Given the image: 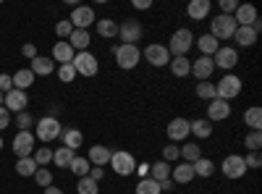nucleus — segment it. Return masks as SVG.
I'll return each instance as SVG.
<instances>
[{"instance_id":"1","label":"nucleus","mask_w":262,"mask_h":194,"mask_svg":"<svg viewBox=\"0 0 262 194\" xmlns=\"http://www.w3.org/2000/svg\"><path fill=\"white\" fill-rule=\"evenodd\" d=\"M168 53H170V58H186V53L194 48V34H191V29H176L170 34V39H168Z\"/></svg>"},{"instance_id":"2","label":"nucleus","mask_w":262,"mask_h":194,"mask_svg":"<svg viewBox=\"0 0 262 194\" xmlns=\"http://www.w3.org/2000/svg\"><path fill=\"white\" fill-rule=\"evenodd\" d=\"M238 95H242V79H238L236 74H226L221 81L215 84V97H221L226 102H231Z\"/></svg>"},{"instance_id":"3","label":"nucleus","mask_w":262,"mask_h":194,"mask_svg":"<svg viewBox=\"0 0 262 194\" xmlns=\"http://www.w3.org/2000/svg\"><path fill=\"white\" fill-rule=\"evenodd\" d=\"M233 32H236V21H233V16H215L212 21H210V34L217 39V42H226V39H231L233 37Z\"/></svg>"},{"instance_id":"4","label":"nucleus","mask_w":262,"mask_h":194,"mask_svg":"<svg viewBox=\"0 0 262 194\" xmlns=\"http://www.w3.org/2000/svg\"><path fill=\"white\" fill-rule=\"evenodd\" d=\"M142 34H144V27L137 18H123L118 24V37H121L123 45H137V42L142 39Z\"/></svg>"},{"instance_id":"5","label":"nucleus","mask_w":262,"mask_h":194,"mask_svg":"<svg viewBox=\"0 0 262 194\" xmlns=\"http://www.w3.org/2000/svg\"><path fill=\"white\" fill-rule=\"evenodd\" d=\"M71 66H74V71L76 74H81V76H97V71H100V63H97V58L90 53V50H84V53H76L74 55V60H71Z\"/></svg>"},{"instance_id":"6","label":"nucleus","mask_w":262,"mask_h":194,"mask_svg":"<svg viewBox=\"0 0 262 194\" xmlns=\"http://www.w3.org/2000/svg\"><path fill=\"white\" fill-rule=\"evenodd\" d=\"M142 60V53L137 45H118L116 48V63L123 69V71H131Z\"/></svg>"},{"instance_id":"7","label":"nucleus","mask_w":262,"mask_h":194,"mask_svg":"<svg viewBox=\"0 0 262 194\" xmlns=\"http://www.w3.org/2000/svg\"><path fill=\"white\" fill-rule=\"evenodd\" d=\"M144 60L155 69H163V66L170 63V53H168V48L163 45V42H152V45L144 48Z\"/></svg>"},{"instance_id":"8","label":"nucleus","mask_w":262,"mask_h":194,"mask_svg":"<svg viewBox=\"0 0 262 194\" xmlns=\"http://www.w3.org/2000/svg\"><path fill=\"white\" fill-rule=\"evenodd\" d=\"M60 123H58V118H50V116H42L39 121H37V139L39 142H53V139H58L60 137Z\"/></svg>"},{"instance_id":"9","label":"nucleus","mask_w":262,"mask_h":194,"mask_svg":"<svg viewBox=\"0 0 262 194\" xmlns=\"http://www.w3.org/2000/svg\"><path fill=\"white\" fill-rule=\"evenodd\" d=\"M111 165L118 176H128V174H134V168H137V160L131 153H121V149H116V153L111 155Z\"/></svg>"},{"instance_id":"10","label":"nucleus","mask_w":262,"mask_h":194,"mask_svg":"<svg viewBox=\"0 0 262 194\" xmlns=\"http://www.w3.org/2000/svg\"><path fill=\"white\" fill-rule=\"evenodd\" d=\"M34 144H37V139H34L32 132H18L13 137V155L16 158H32Z\"/></svg>"},{"instance_id":"11","label":"nucleus","mask_w":262,"mask_h":194,"mask_svg":"<svg viewBox=\"0 0 262 194\" xmlns=\"http://www.w3.org/2000/svg\"><path fill=\"white\" fill-rule=\"evenodd\" d=\"M221 170H223V176H226V179H231V181L242 179V176L247 174V165H244V155H226V160H223Z\"/></svg>"},{"instance_id":"12","label":"nucleus","mask_w":262,"mask_h":194,"mask_svg":"<svg viewBox=\"0 0 262 194\" xmlns=\"http://www.w3.org/2000/svg\"><path fill=\"white\" fill-rule=\"evenodd\" d=\"M212 63H215V69H223L226 74L231 71V69H236V63H238V53H236V48H217V53L212 55Z\"/></svg>"},{"instance_id":"13","label":"nucleus","mask_w":262,"mask_h":194,"mask_svg":"<svg viewBox=\"0 0 262 194\" xmlns=\"http://www.w3.org/2000/svg\"><path fill=\"white\" fill-rule=\"evenodd\" d=\"M165 134H168V139L173 142V144H179V142H186V137L191 134L189 132V121L186 118H170V123H168V128H165Z\"/></svg>"},{"instance_id":"14","label":"nucleus","mask_w":262,"mask_h":194,"mask_svg":"<svg viewBox=\"0 0 262 194\" xmlns=\"http://www.w3.org/2000/svg\"><path fill=\"white\" fill-rule=\"evenodd\" d=\"M69 21L74 24V29H86L90 24H95V11L90 8V6H76L74 11H71V16H69Z\"/></svg>"},{"instance_id":"15","label":"nucleus","mask_w":262,"mask_h":194,"mask_svg":"<svg viewBox=\"0 0 262 194\" xmlns=\"http://www.w3.org/2000/svg\"><path fill=\"white\" fill-rule=\"evenodd\" d=\"M27 102H29V97H27V92H21V90H11V92H6V97H3V107H6L8 113L27 111Z\"/></svg>"},{"instance_id":"16","label":"nucleus","mask_w":262,"mask_h":194,"mask_svg":"<svg viewBox=\"0 0 262 194\" xmlns=\"http://www.w3.org/2000/svg\"><path fill=\"white\" fill-rule=\"evenodd\" d=\"M212 71H215V63H212V58L200 55L196 60H191V74L196 76V81H210Z\"/></svg>"},{"instance_id":"17","label":"nucleus","mask_w":262,"mask_h":194,"mask_svg":"<svg viewBox=\"0 0 262 194\" xmlns=\"http://www.w3.org/2000/svg\"><path fill=\"white\" fill-rule=\"evenodd\" d=\"M228 116H231V105H228L226 100L215 97V100L207 102V121H210V123H215V121H226Z\"/></svg>"},{"instance_id":"18","label":"nucleus","mask_w":262,"mask_h":194,"mask_svg":"<svg viewBox=\"0 0 262 194\" xmlns=\"http://www.w3.org/2000/svg\"><path fill=\"white\" fill-rule=\"evenodd\" d=\"M257 8L252 3H238V8L233 11V21H236V27H252L254 21H257Z\"/></svg>"},{"instance_id":"19","label":"nucleus","mask_w":262,"mask_h":194,"mask_svg":"<svg viewBox=\"0 0 262 194\" xmlns=\"http://www.w3.org/2000/svg\"><path fill=\"white\" fill-rule=\"evenodd\" d=\"M191 179H196L191 163H184V160H181L179 165H170V181H173V184H189Z\"/></svg>"},{"instance_id":"20","label":"nucleus","mask_w":262,"mask_h":194,"mask_svg":"<svg viewBox=\"0 0 262 194\" xmlns=\"http://www.w3.org/2000/svg\"><path fill=\"white\" fill-rule=\"evenodd\" d=\"M29 71H32L34 76H50V74L55 71V60L48 58V55H37V58H32Z\"/></svg>"},{"instance_id":"21","label":"nucleus","mask_w":262,"mask_h":194,"mask_svg":"<svg viewBox=\"0 0 262 194\" xmlns=\"http://www.w3.org/2000/svg\"><path fill=\"white\" fill-rule=\"evenodd\" d=\"M111 155H113V149L111 147H105V144H95V147H90V155H86V160H90L92 165H107L111 163Z\"/></svg>"},{"instance_id":"22","label":"nucleus","mask_w":262,"mask_h":194,"mask_svg":"<svg viewBox=\"0 0 262 194\" xmlns=\"http://www.w3.org/2000/svg\"><path fill=\"white\" fill-rule=\"evenodd\" d=\"M186 16L194 21H205L210 16V0H191L186 6Z\"/></svg>"},{"instance_id":"23","label":"nucleus","mask_w":262,"mask_h":194,"mask_svg":"<svg viewBox=\"0 0 262 194\" xmlns=\"http://www.w3.org/2000/svg\"><path fill=\"white\" fill-rule=\"evenodd\" d=\"M69 45L74 48V53H84L86 48H90V42H92V37H90V32L86 29H74L71 32V37L66 39Z\"/></svg>"},{"instance_id":"24","label":"nucleus","mask_w":262,"mask_h":194,"mask_svg":"<svg viewBox=\"0 0 262 194\" xmlns=\"http://www.w3.org/2000/svg\"><path fill=\"white\" fill-rule=\"evenodd\" d=\"M257 37H259V34H257L252 27H236V32H233L231 39H236L242 48H252L254 42H257Z\"/></svg>"},{"instance_id":"25","label":"nucleus","mask_w":262,"mask_h":194,"mask_svg":"<svg viewBox=\"0 0 262 194\" xmlns=\"http://www.w3.org/2000/svg\"><path fill=\"white\" fill-rule=\"evenodd\" d=\"M11 81H13V90H21V92H27L32 84H34V74L29 71V69H18L13 76H11Z\"/></svg>"},{"instance_id":"26","label":"nucleus","mask_w":262,"mask_h":194,"mask_svg":"<svg viewBox=\"0 0 262 194\" xmlns=\"http://www.w3.org/2000/svg\"><path fill=\"white\" fill-rule=\"evenodd\" d=\"M194 45L200 48V53L202 55H207V58H212L215 53H217V48H221V42H217L212 34H202L200 39H194Z\"/></svg>"},{"instance_id":"27","label":"nucleus","mask_w":262,"mask_h":194,"mask_svg":"<svg viewBox=\"0 0 262 194\" xmlns=\"http://www.w3.org/2000/svg\"><path fill=\"white\" fill-rule=\"evenodd\" d=\"M74 48L69 45V42H55V48H53V60L55 63H60V66H63V63H71L74 60Z\"/></svg>"},{"instance_id":"28","label":"nucleus","mask_w":262,"mask_h":194,"mask_svg":"<svg viewBox=\"0 0 262 194\" xmlns=\"http://www.w3.org/2000/svg\"><path fill=\"white\" fill-rule=\"evenodd\" d=\"M189 132H191L196 139H207V137H212V123H210L207 118L189 121Z\"/></svg>"},{"instance_id":"29","label":"nucleus","mask_w":262,"mask_h":194,"mask_svg":"<svg viewBox=\"0 0 262 194\" xmlns=\"http://www.w3.org/2000/svg\"><path fill=\"white\" fill-rule=\"evenodd\" d=\"M60 139H63V147H69V149L76 153V147H81V142H84V134L79 132V128H63Z\"/></svg>"},{"instance_id":"30","label":"nucleus","mask_w":262,"mask_h":194,"mask_svg":"<svg viewBox=\"0 0 262 194\" xmlns=\"http://www.w3.org/2000/svg\"><path fill=\"white\" fill-rule=\"evenodd\" d=\"M168 69H170V74H173V76L184 79V76H189V74H191V60H189V58H170Z\"/></svg>"},{"instance_id":"31","label":"nucleus","mask_w":262,"mask_h":194,"mask_svg":"<svg viewBox=\"0 0 262 194\" xmlns=\"http://www.w3.org/2000/svg\"><path fill=\"white\" fill-rule=\"evenodd\" d=\"M149 179L152 181H165V179H170V163H165V160H158V163H149Z\"/></svg>"},{"instance_id":"32","label":"nucleus","mask_w":262,"mask_h":194,"mask_svg":"<svg viewBox=\"0 0 262 194\" xmlns=\"http://www.w3.org/2000/svg\"><path fill=\"white\" fill-rule=\"evenodd\" d=\"M179 153H181V160L184 163H196L202 158V149L196 142H184V147H179Z\"/></svg>"},{"instance_id":"33","label":"nucleus","mask_w":262,"mask_h":194,"mask_svg":"<svg viewBox=\"0 0 262 194\" xmlns=\"http://www.w3.org/2000/svg\"><path fill=\"white\" fill-rule=\"evenodd\" d=\"M244 123L252 128V132H259L262 128V107H257V105L247 107L244 111Z\"/></svg>"},{"instance_id":"34","label":"nucleus","mask_w":262,"mask_h":194,"mask_svg":"<svg viewBox=\"0 0 262 194\" xmlns=\"http://www.w3.org/2000/svg\"><path fill=\"white\" fill-rule=\"evenodd\" d=\"M97 34L105 37V39L118 37V21H113V18H100V21H97Z\"/></svg>"},{"instance_id":"35","label":"nucleus","mask_w":262,"mask_h":194,"mask_svg":"<svg viewBox=\"0 0 262 194\" xmlns=\"http://www.w3.org/2000/svg\"><path fill=\"white\" fill-rule=\"evenodd\" d=\"M74 158H76V153H74V149H69V147H58L55 153H53V163L58 168H69Z\"/></svg>"},{"instance_id":"36","label":"nucleus","mask_w":262,"mask_h":194,"mask_svg":"<svg viewBox=\"0 0 262 194\" xmlns=\"http://www.w3.org/2000/svg\"><path fill=\"white\" fill-rule=\"evenodd\" d=\"M191 168H194V176H202V179H210L215 174V163L210 158H200L196 163H191Z\"/></svg>"},{"instance_id":"37","label":"nucleus","mask_w":262,"mask_h":194,"mask_svg":"<svg viewBox=\"0 0 262 194\" xmlns=\"http://www.w3.org/2000/svg\"><path fill=\"white\" fill-rule=\"evenodd\" d=\"M32 160L37 163V168H45L48 163H53V149L50 147H37L32 153Z\"/></svg>"},{"instance_id":"38","label":"nucleus","mask_w":262,"mask_h":194,"mask_svg":"<svg viewBox=\"0 0 262 194\" xmlns=\"http://www.w3.org/2000/svg\"><path fill=\"white\" fill-rule=\"evenodd\" d=\"M16 174L18 176H34L37 174V163L32 158H18L16 160Z\"/></svg>"},{"instance_id":"39","label":"nucleus","mask_w":262,"mask_h":194,"mask_svg":"<svg viewBox=\"0 0 262 194\" xmlns=\"http://www.w3.org/2000/svg\"><path fill=\"white\" fill-rule=\"evenodd\" d=\"M134 191H137V194H163V191H160V184L152 181V179H139V184H137Z\"/></svg>"},{"instance_id":"40","label":"nucleus","mask_w":262,"mask_h":194,"mask_svg":"<svg viewBox=\"0 0 262 194\" xmlns=\"http://www.w3.org/2000/svg\"><path fill=\"white\" fill-rule=\"evenodd\" d=\"M196 97H200V100H215V84L212 81H200V84H196Z\"/></svg>"},{"instance_id":"41","label":"nucleus","mask_w":262,"mask_h":194,"mask_svg":"<svg viewBox=\"0 0 262 194\" xmlns=\"http://www.w3.org/2000/svg\"><path fill=\"white\" fill-rule=\"evenodd\" d=\"M100 191V184H95L90 176H81L79 184H76V194H97Z\"/></svg>"},{"instance_id":"42","label":"nucleus","mask_w":262,"mask_h":194,"mask_svg":"<svg viewBox=\"0 0 262 194\" xmlns=\"http://www.w3.org/2000/svg\"><path fill=\"white\" fill-rule=\"evenodd\" d=\"M69 168H71L74 174H76V176L81 179V176H86V174H90V168H92V163L86 160V158H79V155H76V158L71 160V165H69Z\"/></svg>"},{"instance_id":"43","label":"nucleus","mask_w":262,"mask_h":194,"mask_svg":"<svg viewBox=\"0 0 262 194\" xmlns=\"http://www.w3.org/2000/svg\"><path fill=\"white\" fill-rule=\"evenodd\" d=\"M244 147L249 149V153H259V147H262V132H249L244 137Z\"/></svg>"},{"instance_id":"44","label":"nucleus","mask_w":262,"mask_h":194,"mask_svg":"<svg viewBox=\"0 0 262 194\" xmlns=\"http://www.w3.org/2000/svg\"><path fill=\"white\" fill-rule=\"evenodd\" d=\"M34 179H37V184H39L42 189H48V186H53V170H50V168H37Z\"/></svg>"},{"instance_id":"45","label":"nucleus","mask_w":262,"mask_h":194,"mask_svg":"<svg viewBox=\"0 0 262 194\" xmlns=\"http://www.w3.org/2000/svg\"><path fill=\"white\" fill-rule=\"evenodd\" d=\"M71 32H74V24H71L69 18H63V21H58V24H55V34H58V39H60V37H63V39H69Z\"/></svg>"},{"instance_id":"46","label":"nucleus","mask_w":262,"mask_h":194,"mask_svg":"<svg viewBox=\"0 0 262 194\" xmlns=\"http://www.w3.org/2000/svg\"><path fill=\"white\" fill-rule=\"evenodd\" d=\"M179 158H181V153H179V144H173V142H170V144H165V147H163V158H160V160L173 163V160H179Z\"/></svg>"},{"instance_id":"47","label":"nucleus","mask_w":262,"mask_h":194,"mask_svg":"<svg viewBox=\"0 0 262 194\" xmlns=\"http://www.w3.org/2000/svg\"><path fill=\"white\" fill-rule=\"evenodd\" d=\"M58 79H60V81H66V84L76 79V71H74L71 63H63V66H58Z\"/></svg>"},{"instance_id":"48","label":"nucleus","mask_w":262,"mask_h":194,"mask_svg":"<svg viewBox=\"0 0 262 194\" xmlns=\"http://www.w3.org/2000/svg\"><path fill=\"white\" fill-rule=\"evenodd\" d=\"M32 123H34L32 113H27V111H21V113H16V126L21 128V132H29V128H32Z\"/></svg>"},{"instance_id":"49","label":"nucleus","mask_w":262,"mask_h":194,"mask_svg":"<svg viewBox=\"0 0 262 194\" xmlns=\"http://www.w3.org/2000/svg\"><path fill=\"white\" fill-rule=\"evenodd\" d=\"M244 165H247V170H249V168H259V165H262V155H259V153H247Z\"/></svg>"},{"instance_id":"50","label":"nucleus","mask_w":262,"mask_h":194,"mask_svg":"<svg viewBox=\"0 0 262 194\" xmlns=\"http://www.w3.org/2000/svg\"><path fill=\"white\" fill-rule=\"evenodd\" d=\"M217 6H221V13H223V16H233V11L238 8L236 0H221Z\"/></svg>"},{"instance_id":"51","label":"nucleus","mask_w":262,"mask_h":194,"mask_svg":"<svg viewBox=\"0 0 262 194\" xmlns=\"http://www.w3.org/2000/svg\"><path fill=\"white\" fill-rule=\"evenodd\" d=\"M13 90V81H11V74H0V92H11Z\"/></svg>"},{"instance_id":"52","label":"nucleus","mask_w":262,"mask_h":194,"mask_svg":"<svg viewBox=\"0 0 262 194\" xmlns=\"http://www.w3.org/2000/svg\"><path fill=\"white\" fill-rule=\"evenodd\" d=\"M86 176H90L95 184H100V181L105 179V170H102L100 165H92V168H90V174H86Z\"/></svg>"},{"instance_id":"53","label":"nucleus","mask_w":262,"mask_h":194,"mask_svg":"<svg viewBox=\"0 0 262 194\" xmlns=\"http://www.w3.org/2000/svg\"><path fill=\"white\" fill-rule=\"evenodd\" d=\"M11 126V113L6 111L3 105H0V132H3V128H8Z\"/></svg>"},{"instance_id":"54","label":"nucleus","mask_w":262,"mask_h":194,"mask_svg":"<svg viewBox=\"0 0 262 194\" xmlns=\"http://www.w3.org/2000/svg\"><path fill=\"white\" fill-rule=\"evenodd\" d=\"M134 174H137L139 179H149V163H137Z\"/></svg>"},{"instance_id":"55","label":"nucleus","mask_w":262,"mask_h":194,"mask_svg":"<svg viewBox=\"0 0 262 194\" xmlns=\"http://www.w3.org/2000/svg\"><path fill=\"white\" fill-rule=\"evenodd\" d=\"M21 55H24V58H29V60H32V58H37V48L32 45V42H27V45L21 48Z\"/></svg>"},{"instance_id":"56","label":"nucleus","mask_w":262,"mask_h":194,"mask_svg":"<svg viewBox=\"0 0 262 194\" xmlns=\"http://www.w3.org/2000/svg\"><path fill=\"white\" fill-rule=\"evenodd\" d=\"M134 8H139V11H147V8H152V3H149V0H134Z\"/></svg>"},{"instance_id":"57","label":"nucleus","mask_w":262,"mask_h":194,"mask_svg":"<svg viewBox=\"0 0 262 194\" xmlns=\"http://www.w3.org/2000/svg\"><path fill=\"white\" fill-rule=\"evenodd\" d=\"M173 186H176V184H173L170 179H165V181H160V191H170Z\"/></svg>"},{"instance_id":"58","label":"nucleus","mask_w":262,"mask_h":194,"mask_svg":"<svg viewBox=\"0 0 262 194\" xmlns=\"http://www.w3.org/2000/svg\"><path fill=\"white\" fill-rule=\"evenodd\" d=\"M58 113H60V105H50V107H48V116H50V118H58Z\"/></svg>"},{"instance_id":"59","label":"nucleus","mask_w":262,"mask_h":194,"mask_svg":"<svg viewBox=\"0 0 262 194\" xmlns=\"http://www.w3.org/2000/svg\"><path fill=\"white\" fill-rule=\"evenodd\" d=\"M45 194H63V189H58V186H48Z\"/></svg>"},{"instance_id":"60","label":"nucleus","mask_w":262,"mask_h":194,"mask_svg":"<svg viewBox=\"0 0 262 194\" xmlns=\"http://www.w3.org/2000/svg\"><path fill=\"white\" fill-rule=\"evenodd\" d=\"M3 97H6V95H3V92H0V105H3Z\"/></svg>"},{"instance_id":"61","label":"nucleus","mask_w":262,"mask_h":194,"mask_svg":"<svg viewBox=\"0 0 262 194\" xmlns=\"http://www.w3.org/2000/svg\"><path fill=\"white\" fill-rule=\"evenodd\" d=\"M0 149H3V137H0Z\"/></svg>"}]
</instances>
